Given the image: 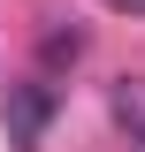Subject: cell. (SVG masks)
<instances>
[{
	"instance_id": "cell-1",
	"label": "cell",
	"mask_w": 145,
	"mask_h": 152,
	"mask_svg": "<svg viewBox=\"0 0 145 152\" xmlns=\"http://www.w3.org/2000/svg\"><path fill=\"white\" fill-rule=\"evenodd\" d=\"M46 114H54V91H46V84H16V91H8V145H16V152H38Z\"/></svg>"
},
{
	"instance_id": "cell-2",
	"label": "cell",
	"mask_w": 145,
	"mask_h": 152,
	"mask_svg": "<svg viewBox=\"0 0 145 152\" xmlns=\"http://www.w3.org/2000/svg\"><path fill=\"white\" fill-rule=\"evenodd\" d=\"M107 107H115V122L130 129V145L145 152V76H115V84H107Z\"/></svg>"
},
{
	"instance_id": "cell-3",
	"label": "cell",
	"mask_w": 145,
	"mask_h": 152,
	"mask_svg": "<svg viewBox=\"0 0 145 152\" xmlns=\"http://www.w3.org/2000/svg\"><path fill=\"white\" fill-rule=\"evenodd\" d=\"M38 61H46V69L84 61V31H76V23H46V31H38Z\"/></svg>"
},
{
	"instance_id": "cell-4",
	"label": "cell",
	"mask_w": 145,
	"mask_h": 152,
	"mask_svg": "<svg viewBox=\"0 0 145 152\" xmlns=\"http://www.w3.org/2000/svg\"><path fill=\"white\" fill-rule=\"evenodd\" d=\"M107 8H122V15H145V0H107Z\"/></svg>"
}]
</instances>
